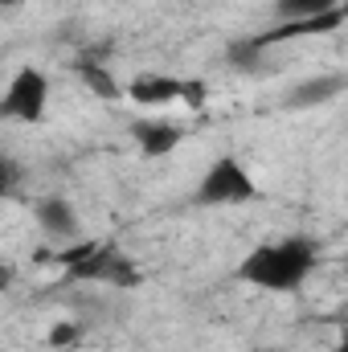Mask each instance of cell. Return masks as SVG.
Instances as JSON below:
<instances>
[{
  "label": "cell",
  "mask_w": 348,
  "mask_h": 352,
  "mask_svg": "<svg viewBox=\"0 0 348 352\" xmlns=\"http://www.w3.org/2000/svg\"><path fill=\"white\" fill-rule=\"evenodd\" d=\"M320 266V246L316 238L307 234H287V238H274V242H262L254 246L238 270L234 278L246 283V287H259V291H270V295H291L299 291L312 270Z\"/></svg>",
  "instance_id": "6da1fadb"
},
{
  "label": "cell",
  "mask_w": 348,
  "mask_h": 352,
  "mask_svg": "<svg viewBox=\"0 0 348 352\" xmlns=\"http://www.w3.org/2000/svg\"><path fill=\"white\" fill-rule=\"evenodd\" d=\"M254 197H259V180L238 156H217L193 188V205L201 209H234Z\"/></svg>",
  "instance_id": "7a4b0ae2"
},
{
  "label": "cell",
  "mask_w": 348,
  "mask_h": 352,
  "mask_svg": "<svg viewBox=\"0 0 348 352\" xmlns=\"http://www.w3.org/2000/svg\"><path fill=\"white\" fill-rule=\"evenodd\" d=\"M50 111V78L37 66H21L0 98V115L8 123H41Z\"/></svg>",
  "instance_id": "3957f363"
},
{
  "label": "cell",
  "mask_w": 348,
  "mask_h": 352,
  "mask_svg": "<svg viewBox=\"0 0 348 352\" xmlns=\"http://www.w3.org/2000/svg\"><path fill=\"white\" fill-rule=\"evenodd\" d=\"M70 278H78V283H98V287H115V291H131V287L144 283L140 263H135L131 254H123L115 242H98L87 263L70 270Z\"/></svg>",
  "instance_id": "277c9868"
},
{
  "label": "cell",
  "mask_w": 348,
  "mask_h": 352,
  "mask_svg": "<svg viewBox=\"0 0 348 352\" xmlns=\"http://www.w3.org/2000/svg\"><path fill=\"white\" fill-rule=\"evenodd\" d=\"M127 98L135 107H144V111H164L180 98L201 102V87H188L184 78H168V74H140V78H131Z\"/></svg>",
  "instance_id": "5b68a950"
},
{
  "label": "cell",
  "mask_w": 348,
  "mask_h": 352,
  "mask_svg": "<svg viewBox=\"0 0 348 352\" xmlns=\"http://www.w3.org/2000/svg\"><path fill=\"white\" fill-rule=\"evenodd\" d=\"M127 135H131V144L144 152V156H168L180 148V140H184V127L176 123V119H164V115H135L131 123H127Z\"/></svg>",
  "instance_id": "8992f818"
},
{
  "label": "cell",
  "mask_w": 348,
  "mask_h": 352,
  "mask_svg": "<svg viewBox=\"0 0 348 352\" xmlns=\"http://www.w3.org/2000/svg\"><path fill=\"white\" fill-rule=\"evenodd\" d=\"M340 25H348V0L332 12H320V16H303V21H279L274 29H262L254 33L262 50L279 45V41H299V37H324V33H336Z\"/></svg>",
  "instance_id": "52a82bcc"
},
{
  "label": "cell",
  "mask_w": 348,
  "mask_h": 352,
  "mask_svg": "<svg viewBox=\"0 0 348 352\" xmlns=\"http://www.w3.org/2000/svg\"><path fill=\"white\" fill-rule=\"evenodd\" d=\"M33 221H37L41 234L54 238V242H78V238H83L78 209H74L66 197H37V201H33Z\"/></svg>",
  "instance_id": "ba28073f"
},
{
  "label": "cell",
  "mask_w": 348,
  "mask_h": 352,
  "mask_svg": "<svg viewBox=\"0 0 348 352\" xmlns=\"http://www.w3.org/2000/svg\"><path fill=\"white\" fill-rule=\"evenodd\" d=\"M345 90L348 74H312V78H299L283 94V107L287 111H316V107H328L332 98H340Z\"/></svg>",
  "instance_id": "9c48e42d"
},
{
  "label": "cell",
  "mask_w": 348,
  "mask_h": 352,
  "mask_svg": "<svg viewBox=\"0 0 348 352\" xmlns=\"http://www.w3.org/2000/svg\"><path fill=\"white\" fill-rule=\"evenodd\" d=\"M74 74H78V82H83L94 98H102V102H119V98H127V87H119L115 74H111L98 58H78V62H74Z\"/></svg>",
  "instance_id": "30bf717a"
},
{
  "label": "cell",
  "mask_w": 348,
  "mask_h": 352,
  "mask_svg": "<svg viewBox=\"0 0 348 352\" xmlns=\"http://www.w3.org/2000/svg\"><path fill=\"white\" fill-rule=\"evenodd\" d=\"M345 0H274V16L279 21H303V16H320L340 8Z\"/></svg>",
  "instance_id": "8fae6325"
},
{
  "label": "cell",
  "mask_w": 348,
  "mask_h": 352,
  "mask_svg": "<svg viewBox=\"0 0 348 352\" xmlns=\"http://www.w3.org/2000/svg\"><path fill=\"white\" fill-rule=\"evenodd\" d=\"M78 340H83V324H78V320H58V324L50 328V336H45L50 349H74Z\"/></svg>",
  "instance_id": "7c38bea8"
},
{
  "label": "cell",
  "mask_w": 348,
  "mask_h": 352,
  "mask_svg": "<svg viewBox=\"0 0 348 352\" xmlns=\"http://www.w3.org/2000/svg\"><path fill=\"white\" fill-rule=\"evenodd\" d=\"M0 173H4V192H12V188H17V180H21L17 160H12V156H4V160H0Z\"/></svg>",
  "instance_id": "4fadbf2b"
},
{
  "label": "cell",
  "mask_w": 348,
  "mask_h": 352,
  "mask_svg": "<svg viewBox=\"0 0 348 352\" xmlns=\"http://www.w3.org/2000/svg\"><path fill=\"white\" fill-rule=\"evenodd\" d=\"M332 352H348V328L340 332V340H336V349H332Z\"/></svg>",
  "instance_id": "5bb4252c"
},
{
  "label": "cell",
  "mask_w": 348,
  "mask_h": 352,
  "mask_svg": "<svg viewBox=\"0 0 348 352\" xmlns=\"http://www.w3.org/2000/svg\"><path fill=\"white\" fill-rule=\"evenodd\" d=\"M254 352H279V349H254Z\"/></svg>",
  "instance_id": "9a60e30c"
}]
</instances>
